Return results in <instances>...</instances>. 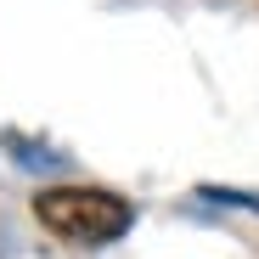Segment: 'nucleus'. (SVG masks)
Masks as SVG:
<instances>
[{
    "mask_svg": "<svg viewBox=\"0 0 259 259\" xmlns=\"http://www.w3.org/2000/svg\"><path fill=\"white\" fill-rule=\"evenodd\" d=\"M34 220L62 242L96 248V242H118L136 226V208L118 192H102V186H46L34 197Z\"/></svg>",
    "mask_w": 259,
    "mask_h": 259,
    "instance_id": "f257e3e1",
    "label": "nucleus"
},
{
    "mask_svg": "<svg viewBox=\"0 0 259 259\" xmlns=\"http://www.w3.org/2000/svg\"><path fill=\"white\" fill-rule=\"evenodd\" d=\"M197 197H208V203H226V208H259V197H248V192H226V186H203Z\"/></svg>",
    "mask_w": 259,
    "mask_h": 259,
    "instance_id": "f03ea898",
    "label": "nucleus"
}]
</instances>
